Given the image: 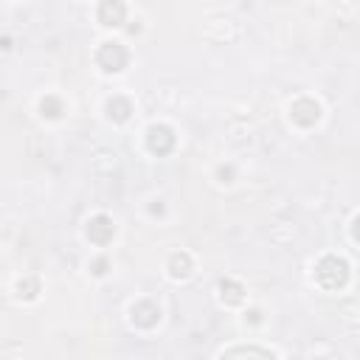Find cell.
<instances>
[{
	"label": "cell",
	"instance_id": "cell-1",
	"mask_svg": "<svg viewBox=\"0 0 360 360\" xmlns=\"http://www.w3.org/2000/svg\"><path fill=\"white\" fill-rule=\"evenodd\" d=\"M315 282L324 290H343L349 284V262L335 254L321 256L315 265Z\"/></svg>",
	"mask_w": 360,
	"mask_h": 360
},
{
	"label": "cell",
	"instance_id": "cell-2",
	"mask_svg": "<svg viewBox=\"0 0 360 360\" xmlns=\"http://www.w3.org/2000/svg\"><path fill=\"white\" fill-rule=\"evenodd\" d=\"M96 65L104 74H121L130 65V51L121 43H102L96 51Z\"/></svg>",
	"mask_w": 360,
	"mask_h": 360
},
{
	"label": "cell",
	"instance_id": "cell-3",
	"mask_svg": "<svg viewBox=\"0 0 360 360\" xmlns=\"http://www.w3.org/2000/svg\"><path fill=\"white\" fill-rule=\"evenodd\" d=\"M174 144H177V135H174V130L169 124H149L146 127V149L152 155L163 158V155H169L174 149Z\"/></svg>",
	"mask_w": 360,
	"mask_h": 360
},
{
	"label": "cell",
	"instance_id": "cell-4",
	"mask_svg": "<svg viewBox=\"0 0 360 360\" xmlns=\"http://www.w3.org/2000/svg\"><path fill=\"white\" fill-rule=\"evenodd\" d=\"M290 118H293V124H298L304 130L315 127L321 121V104L315 99H310V96H301V99H296L290 104Z\"/></svg>",
	"mask_w": 360,
	"mask_h": 360
},
{
	"label": "cell",
	"instance_id": "cell-5",
	"mask_svg": "<svg viewBox=\"0 0 360 360\" xmlns=\"http://www.w3.org/2000/svg\"><path fill=\"white\" fill-rule=\"evenodd\" d=\"M85 237H88L93 245L104 248V245H110V242H113V237H116V223H113L107 214H96V217H90V220H88V226H85Z\"/></svg>",
	"mask_w": 360,
	"mask_h": 360
},
{
	"label": "cell",
	"instance_id": "cell-6",
	"mask_svg": "<svg viewBox=\"0 0 360 360\" xmlns=\"http://www.w3.org/2000/svg\"><path fill=\"white\" fill-rule=\"evenodd\" d=\"M160 307L155 304V301H138V304H132V310H130V321L138 326V329H155L158 324H160Z\"/></svg>",
	"mask_w": 360,
	"mask_h": 360
},
{
	"label": "cell",
	"instance_id": "cell-7",
	"mask_svg": "<svg viewBox=\"0 0 360 360\" xmlns=\"http://www.w3.org/2000/svg\"><path fill=\"white\" fill-rule=\"evenodd\" d=\"M96 18L102 26L118 29L121 23H127V6L121 0H104V4H99V9H96Z\"/></svg>",
	"mask_w": 360,
	"mask_h": 360
},
{
	"label": "cell",
	"instance_id": "cell-8",
	"mask_svg": "<svg viewBox=\"0 0 360 360\" xmlns=\"http://www.w3.org/2000/svg\"><path fill=\"white\" fill-rule=\"evenodd\" d=\"M192 268H195V262H192V256L184 254V251L172 254L169 262H166V270H169L172 279H189V276H192Z\"/></svg>",
	"mask_w": 360,
	"mask_h": 360
},
{
	"label": "cell",
	"instance_id": "cell-9",
	"mask_svg": "<svg viewBox=\"0 0 360 360\" xmlns=\"http://www.w3.org/2000/svg\"><path fill=\"white\" fill-rule=\"evenodd\" d=\"M104 113H107V118H110V121L124 124V121L132 116V102H130V99H124V96H113V99H107Z\"/></svg>",
	"mask_w": 360,
	"mask_h": 360
},
{
	"label": "cell",
	"instance_id": "cell-10",
	"mask_svg": "<svg viewBox=\"0 0 360 360\" xmlns=\"http://www.w3.org/2000/svg\"><path fill=\"white\" fill-rule=\"evenodd\" d=\"M220 298H223L228 307H237V304L245 301V287H242L240 282H234V279H223V282H220Z\"/></svg>",
	"mask_w": 360,
	"mask_h": 360
},
{
	"label": "cell",
	"instance_id": "cell-11",
	"mask_svg": "<svg viewBox=\"0 0 360 360\" xmlns=\"http://www.w3.org/2000/svg\"><path fill=\"white\" fill-rule=\"evenodd\" d=\"M65 113V104H62V99H57V96H46V99H40V116L43 118H60Z\"/></svg>",
	"mask_w": 360,
	"mask_h": 360
},
{
	"label": "cell",
	"instance_id": "cell-12",
	"mask_svg": "<svg viewBox=\"0 0 360 360\" xmlns=\"http://www.w3.org/2000/svg\"><path fill=\"white\" fill-rule=\"evenodd\" d=\"M37 293H40V282H37V279H23V282L18 284V296L26 298V301H34Z\"/></svg>",
	"mask_w": 360,
	"mask_h": 360
},
{
	"label": "cell",
	"instance_id": "cell-13",
	"mask_svg": "<svg viewBox=\"0 0 360 360\" xmlns=\"http://www.w3.org/2000/svg\"><path fill=\"white\" fill-rule=\"evenodd\" d=\"M107 268H110V262H107L104 256H99V259H93V262H90L93 276H104V273H107Z\"/></svg>",
	"mask_w": 360,
	"mask_h": 360
},
{
	"label": "cell",
	"instance_id": "cell-14",
	"mask_svg": "<svg viewBox=\"0 0 360 360\" xmlns=\"http://www.w3.org/2000/svg\"><path fill=\"white\" fill-rule=\"evenodd\" d=\"M217 177L223 180V184H231V177H234V166H220V169H217Z\"/></svg>",
	"mask_w": 360,
	"mask_h": 360
},
{
	"label": "cell",
	"instance_id": "cell-15",
	"mask_svg": "<svg viewBox=\"0 0 360 360\" xmlns=\"http://www.w3.org/2000/svg\"><path fill=\"white\" fill-rule=\"evenodd\" d=\"M352 237H354V242H360V214L352 220Z\"/></svg>",
	"mask_w": 360,
	"mask_h": 360
},
{
	"label": "cell",
	"instance_id": "cell-16",
	"mask_svg": "<svg viewBox=\"0 0 360 360\" xmlns=\"http://www.w3.org/2000/svg\"><path fill=\"white\" fill-rule=\"evenodd\" d=\"M248 315H251V324H259V315H262V312H259V310H251Z\"/></svg>",
	"mask_w": 360,
	"mask_h": 360
},
{
	"label": "cell",
	"instance_id": "cell-17",
	"mask_svg": "<svg viewBox=\"0 0 360 360\" xmlns=\"http://www.w3.org/2000/svg\"><path fill=\"white\" fill-rule=\"evenodd\" d=\"M149 212H152V214H163V206H160V203H155Z\"/></svg>",
	"mask_w": 360,
	"mask_h": 360
}]
</instances>
